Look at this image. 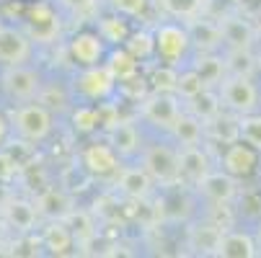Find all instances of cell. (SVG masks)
<instances>
[{
  "label": "cell",
  "instance_id": "cell-29",
  "mask_svg": "<svg viewBox=\"0 0 261 258\" xmlns=\"http://www.w3.org/2000/svg\"><path fill=\"white\" fill-rule=\"evenodd\" d=\"M204 88H210V85L204 83V78L199 75V72H197L194 67H189V70L178 72V83H176V96H178V98L189 101V98L199 96Z\"/></svg>",
  "mask_w": 261,
  "mask_h": 258
},
{
  "label": "cell",
  "instance_id": "cell-19",
  "mask_svg": "<svg viewBox=\"0 0 261 258\" xmlns=\"http://www.w3.org/2000/svg\"><path fill=\"white\" fill-rule=\"evenodd\" d=\"M204 132H207V127L199 117H194L192 111H181L168 134L176 139L178 147H189V145H199Z\"/></svg>",
  "mask_w": 261,
  "mask_h": 258
},
{
  "label": "cell",
  "instance_id": "cell-9",
  "mask_svg": "<svg viewBox=\"0 0 261 258\" xmlns=\"http://www.w3.org/2000/svg\"><path fill=\"white\" fill-rule=\"evenodd\" d=\"M192 34L186 26L178 23H161L155 28V52L166 60V62H176L181 60L192 47Z\"/></svg>",
  "mask_w": 261,
  "mask_h": 258
},
{
  "label": "cell",
  "instance_id": "cell-18",
  "mask_svg": "<svg viewBox=\"0 0 261 258\" xmlns=\"http://www.w3.org/2000/svg\"><path fill=\"white\" fill-rule=\"evenodd\" d=\"M75 240V233L70 230L65 219H52L42 233V248H47L49 255H70Z\"/></svg>",
  "mask_w": 261,
  "mask_h": 258
},
{
  "label": "cell",
  "instance_id": "cell-6",
  "mask_svg": "<svg viewBox=\"0 0 261 258\" xmlns=\"http://www.w3.org/2000/svg\"><path fill=\"white\" fill-rule=\"evenodd\" d=\"M220 96H222V103H225L230 111L238 114V117L256 111V106H258V91H256V85L251 83L248 75L222 78V83H220Z\"/></svg>",
  "mask_w": 261,
  "mask_h": 258
},
{
  "label": "cell",
  "instance_id": "cell-27",
  "mask_svg": "<svg viewBox=\"0 0 261 258\" xmlns=\"http://www.w3.org/2000/svg\"><path fill=\"white\" fill-rule=\"evenodd\" d=\"M98 34L103 36L106 44L119 47V44H124V42L129 39V26H127V21L122 18V13H117V16H103V18H98Z\"/></svg>",
  "mask_w": 261,
  "mask_h": 258
},
{
  "label": "cell",
  "instance_id": "cell-35",
  "mask_svg": "<svg viewBox=\"0 0 261 258\" xmlns=\"http://www.w3.org/2000/svg\"><path fill=\"white\" fill-rule=\"evenodd\" d=\"M225 65H228L230 75H248V78H251V72H253V67H256V62H253V57H251L248 49H233V52L228 54Z\"/></svg>",
  "mask_w": 261,
  "mask_h": 258
},
{
  "label": "cell",
  "instance_id": "cell-41",
  "mask_svg": "<svg viewBox=\"0 0 261 258\" xmlns=\"http://www.w3.org/2000/svg\"><path fill=\"white\" fill-rule=\"evenodd\" d=\"M119 91H122L124 96L135 98V101H142V98H145V80L135 75V78H129V80H122V83H119Z\"/></svg>",
  "mask_w": 261,
  "mask_h": 258
},
{
  "label": "cell",
  "instance_id": "cell-43",
  "mask_svg": "<svg viewBox=\"0 0 261 258\" xmlns=\"http://www.w3.org/2000/svg\"><path fill=\"white\" fill-rule=\"evenodd\" d=\"M11 230H13V227L6 222V217L0 214V248L8 245V240H11Z\"/></svg>",
  "mask_w": 261,
  "mask_h": 258
},
{
  "label": "cell",
  "instance_id": "cell-34",
  "mask_svg": "<svg viewBox=\"0 0 261 258\" xmlns=\"http://www.w3.org/2000/svg\"><path fill=\"white\" fill-rule=\"evenodd\" d=\"M241 139L253 145L261 153V114H243L241 117Z\"/></svg>",
  "mask_w": 261,
  "mask_h": 258
},
{
  "label": "cell",
  "instance_id": "cell-11",
  "mask_svg": "<svg viewBox=\"0 0 261 258\" xmlns=\"http://www.w3.org/2000/svg\"><path fill=\"white\" fill-rule=\"evenodd\" d=\"M67 52H70L72 62H78L81 67H91V65H98V62L103 60V54H106V42H103L101 34L78 31V34L70 39Z\"/></svg>",
  "mask_w": 261,
  "mask_h": 258
},
{
  "label": "cell",
  "instance_id": "cell-24",
  "mask_svg": "<svg viewBox=\"0 0 261 258\" xmlns=\"http://www.w3.org/2000/svg\"><path fill=\"white\" fill-rule=\"evenodd\" d=\"M106 65L111 67V72L117 75V80H129L137 75V70H140V60L127 49V47H117V49H111L106 54Z\"/></svg>",
  "mask_w": 261,
  "mask_h": 258
},
{
  "label": "cell",
  "instance_id": "cell-14",
  "mask_svg": "<svg viewBox=\"0 0 261 258\" xmlns=\"http://www.w3.org/2000/svg\"><path fill=\"white\" fill-rule=\"evenodd\" d=\"M197 191L210 202V204H230L236 196V178L225 170H210L199 183H197Z\"/></svg>",
  "mask_w": 261,
  "mask_h": 258
},
{
  "label": "cell",
  "instance_id": "cell-44",
  "mask_svg": "<svg viewBox=\"0 0 261 258\" xmlns=\"http://www.w3.org/2000/svg\"><path fill=\"white\" fill-rule=\"evenodd\" d=\"M0 18H3V16H0Z\"/></svg>",
  "mask_w": 261,
  "mask_h": 258
},
{
  "label": "cell",
  "instance_id": "cell-16",
  "mask_svg": "<svg viewBox=\"0 0 261 258\" xmlns=\"http://www.w3.org/2000/svg\"><path fill=\"white\" fill-rule=\"evenodd\" d=\"M153 183H155V181L150 178V173H147L142 165L122 168L119 176H117V186H119V191H122L124 196L135 199V202H142V199L150 196Z\"/></svg>",
  "mask_w": 261,
  "mask_h": 258
},
{
  "label": "cell",
  "instance_id": "cell-1",
  "mask_svg": "<svg viewBox=\"0 0 261 258\" xmlns=\"http://www.w3.org/2000/svg\"><path fill=\"white\" fill-rule=\"evenodd\" d=\"M8 117H11L13 134H16L21 142H29V145L44 142V139L52 134V127H55V119H52L49 106H44L42 101H36V103L26 101L23 106L16 108V111H11Z\"/></svg>",
  "mask_w": 261,
  "mask_h": 258
},
{
  "label": "cell",
  "instance_id": "cell-42",
  "mask_svg": "<svg viewBox=\"0 0 261 258\" xmlns=\"http://www.w3.org/2000/svg\"><path fill=\"white\" fill-rule=\"evenodd\" d=\"M11 132H13V127H11V117L0 114V147H6V142H8Z\"/></svg>",
  "mask_w": 261,
  "mask_h": 258
},
{
  "label": "cell",
  "instance_id": "cell-26",
  "mask_svg": "<svg viewBox=\"0 0 261 258\" xmlns=\"http://www.w3.org/2000/svg\"><path fill=\"white\" fill-rule=\"evenodd\" d=\"M186 103H189V111H192L194 117H199L202 122H210V119H215V117L220 114V108H222V96H217L215 91L204 88L199 96L189 98Z\"/></svg>",
  "mask_w": 261,
  "mask_h": 258
},
{
  "label": "cell",
  "instance_id": "cell-17",
  "mask_svg": "<svg viewBox=\"0 0 261 258\" xmlns=\"http://www.w3.org/2000/svg\"><path fill=\"white\" fill-rule=\"evenodd\" d=\"M220 240H222V227L217 222H197L189 227L186 245L197 255H217Z\"/></svg>",
  "mask_w": 261,
  "mask_h": 258
},
{
  "label": "cell",
  "instance_id": "cell-20",
  "mask_svg": "<svg viewBox=\"0 0 261 258\" xmlns=\"http://www.w3.org/2000/svg\"><path fill=\"white\" fill-rule=\"evenodd\" d=\"M36 209H39L42 217H47L52 222V219H67L75 207H72V199L62 189H47L39 199H36Z\"/></svg>",
  "mask_w": 261,
  "mask_h": 258
},
{
  "label": "cell",
  "instance_id": "cell-25",
  "mask_svg": "<svg viewBox=\"0 0 261 258\" xmlns=\"http://www.w3.org/2000/svg\"><path fill=\"white\" fill-rule=\"evenodd\" d=\"M192 34V42L202 49V52H212L222 44V28L220 23H212V21H194L186 26Z\"/></svg>",
  "mask_w": 261,
  "mask_h": 258
},
{
  "label": "cell",
  "instance_id": "cell-38",
  "mask_svg": "<svg viewBox=\"0 0 261 258\" xmlns=\"http://www.w3.org/2000/svg\"><path fill=\"white\" fill-rule=\"evenodd\" d=\"M21 168V160H16V155H11L6 147H0V183H13Z\"/></svg>",
  "mask_w": 261,
  "mask_h": 258
},
{
  "label": "cell",
  "instance_id": "cell-21",
  "mask_svg": "<svg viewBox=\"0 0 261 258\" xmlns=\"http://www.w3.org/2000/svg\"><path fill=\"white\" fill-rule=\"evenodd\" d=\"M220 258H253L256 255V240L248 233H222V240L217 245Z\"/></svg>",
  "mask_w": 261,
  "mask_h": 258
},
{
  "label": "cell",
  "instance_id": "cell-40",
  "mask_svg": "<svg viewBox=\"0 0 261 258\" xmlns=\"http://www.w3.org/2000/svg\"><path fill=\"white\" fill-rule=\"evenodd\" d=\"M57 3L72 16H91L96 11V0H57Z\"/></svg>",
  "mask_w": 261,
  "mask_h": 258
},
{
  "label": "cell",
  "instance_id": "cell-3",
  "mask_svg": "<svg viewBox=\"0 0 261 258\" xmlns=\"http://www.w3.org/2000/svg\"><path fill=\"white\" fill-rule=\"evenodd\" d=\"M23 28L36 44H52L62 31V23L47 0H34L23 11Z\"/></svg>",
  "mask_w": 261,
  "mask_h": 258
},
{
  "label": "cell",
  "instance_id": "cell-23",
  "mask_svg": "<svg viewBox=\"0 0 261 258\" xmlns=\"http://www.w3.org/2000/svg\"><path fill=\"white\" fill-rule=\"evenodd\" d=\"M222 28V42L230 44L233 49H251L253 42V28L243 18H225L220 23Z\"/></svg>",
  "mask_w": 261,
  "mask_h": 258
},
{
  "label": "cell",
  "instance_id": "cell-2",
  "mask_svg": "<svg viewBox=\"0 0 261 258\" xmlns=\"http://www.w3.org/2000/svg\"><path fill=\"white\" fill-rule=\"evenodd\" d=\"M142 168L161 186H176V183H181L178 150H173L171 145H163V142L147 145L142 150Z\"/></svg>",
  "mask_w": 261,
  "mask_h": 258
},
{
  "label": "cell",
  "instance_id": "cell-15",
  "mask_svg": "<svg viewBox=\"0 0 261 258\" xmlns=\"http://www.w3.org/2000/svg\"><path fill=\"white\" fill-rule=\"evenodd\" d=\"M178 165H181V181L189 183V186H197V183L212 170L210 155L202 150L199 145L178 147Z\"/></svg>",
  "mask_w": 261,
  "mask_h": 258
},
{
  "label": "cell",
  "instance_id": "cell-30",
  "mask_svg": "<svg viewBox=\"0 0 261 258\" xmlns=\"http://www.w3.org/2000/svg\"><path fill=\"white\" fill-rule=\"evenodd\" d=\"M194 70L204 78L207 85H220L222 83V75H225V70H228V65L222 62V60H217V57H212V54H202L194 62Z\"/></svg>",
  "mask_w": 261,
  "mask_h": 258
},
{
  "label": "cell",
  "instance_id": "cell-4",
  "mask_svg": "<svg viewBox=\"0 0 261 258\" xmlns=\"http://www.w3.org/2000/svg\"><path fill=\"white\" fill-rule=\"evenodd\" d=\"M0 88H3V93L11 101L26 103V101L39 98L44 83H42L39 70L26 67V65H11V67L3 70V75H0Z\"/></svg>",
  "mask_w": 261,
  "mask_h": 258
},
{
  "label": "cell",
  "instance_id": "cell-37",
  "mask_svg": "<svg viewBox=\"0 0 261 258\" xmlns=\"http://www.w3.org/2000/svg\"><path fill=\"white\" fill-rule=\"evenodd\" d=\"M199 3L202 0H161L163 11H168L176 18H192L199 11Z\"/></svg>",
  "mask_w": 261,
  "mask_h": 258
},
{
  "label": "cell",
  "instance_id": "cell-22",
  "mask_svg": "<svg viewBox=\"0 0 261 258\" xmlns=\"http://www.w3.org/2000/svg\"><path fill=\"white\" fill-rule=\"evenodd\" d=\"M109 145L122 155V158H129L140 150V132L135 124L129 122H117L114 127L109 129Z\"/></svg>",
  "mask_w": 261,
  "mask_h": 258
},
{
  "label": "cell",
  "instance_id": "cell-10",
  "mask_svg": "<svg viewBox=\"0 0 261 258\" xmlns=\"http://www.w3.org/2000/svg\"><path fill=\"white\" fill-rule=\"evenodd\" d=\"M0 214L6 217V222L21 233V235H29L34 227H36V219H39V209H36V202H29V199H21V196H8L0 202Z\"/></svg>",
  "mask_w": 261,
  "mask_h": 258
},
{
  "label": "cell",
  "instance_id": "cell-8",
  "mask_svg": "<svg viewBox=\"0 0 261 258\" xmlns=\"http://www.w3.org/2000/svg\"><path fill=\"white\" fill-rule=\"evenodd\" d=\"M34 52V39L26 34V28L3 26L0 23V65H26Z\"/></svg>",
  "mask_w": 261,
  "mask_h": 258
},
{
  "label": "cell",
  "instance_id": "cell-13",
  "mask_svg": "<svg viewBox=\"0 0 261 258\" xmlns=\"http://www.w3.org/2000/svg\"><path fill=\"white\" fill-rule=\"evenodd\" d=\"M258 165V150L248 142H233L228 145L225 155H222V170L230 173L233 178H248Z\"/></svg>",
  "mask_w": 261,
  "mask_h": 258
},
{
  "label": "cell",
  "instance_id": "cell-7",
  "mask_svg": "<svg viewBox=\"0 0 261 258\" xmlns=\"http://www.w3.org/2000/svg\"><path fill=\"white\" fill-rule=\"evenodd\" d=\"M181 114V106L176 101V93H163V91H153L150 96H145L140 103V117L163 132H171L173 122Z\"/></svg>",
  "mask_w": 261,
  "mask_h": 258
},
{
  "label": "cell",
  "instance_id": "cell-32",
  "mask_svg": "<svg viewBox=\"0 0 261 258\" xmlns=\"http://www.w3.org/2000/svg\"><path fill=\"white\" fill-rule=\"evenodd\" d=\"M65 222L70 225V230H72V233H75L78 243H86V240H91V238H93V219H91V214H88V212H83V209H72V212H70V217L65 219Z\"/></svg>",
  "mask_w": 261,
  "mask_h": 258
},
{
  "label": "cell",
  "instance_id": "cell-12",
  "mask_svg": "<svg viewBox=\"0 0 261 258\" xmlns=\"http://www.w3.org/2000/svg\"><path fill=\"white\" fill-rule=\"evenodd\" d=\"M119 153L114 150L111 145H88L83 150V165L91 176L96 178H111V176H119L122 165H119Z\"/></svg>",
  "mask_w": 261,
  "mask_h": 258
},
{
  "label": "cell",
  "instance_id": "cell-31",
  "mask_svg": "<svg viewBox=\"0 0 261 258\" xmlns=\"http://www.w3.org/2000/svg\"><path fill=\"white\" fill-rule=\"evenodd\" d=\"M124 47H127L137 60H147V57L155 52V34H147V31L129 34V39L124 42Z\"/></svg>",
  "mask_w": 261,
  "mask_h": 258
},
{
  "label": "cell",
  "instance_id": "cell-33",
  "mask_svg": "<svg viewBox=\"0 0 261 258\" xmlns=\"http://www.w3.org/2000/svg\"><path fill=\"white\" fill-rule=\"evenodd\" d=\"M98 124H101V114H98L96 106H81V108L72 111V127H75V132H81V134L93 132Z\"/></svg>",
  "mask_w": 261,
  "mask_h": 258
},
{
  "label": "cell",
  "instance_id": "cell-5",
  "mask_svg": "<svg viewBox=\"0 0 261 258\" xmlns=\"http://www.w3.org/2000/svg\"><path fill=\"white\" fill-rule=\"evenodd\" d=\"M72 88H75V93H81L88 101H106L119 88V80H117L114 72H111V67L103 62V65L83 67L78 75L72 78Z\"/></svg>",
  "mask_w": 261,
  "mask_h": 258
},
{
  "label": "cell",
  "instance_id": "cell-36",
  "mask_svg": "<svg viewBox=\"0 0 261 258\" xmlns=\"http://www.w3.org/2000/svg\"><path fill=\"white\" fill-rule=\"evenodd\" d=\"M176 83H178V70H173L171 62L163 67H155L153 78H150L153 91H163V93H176Z\"/></svg>",
  "mask_w": 261,
  "mask_h": 258
},
{
  "label": "cell",
  "instance_id": "cell-28",
  "mask_svg": "<svg viewBox=\"0 0 261 258\" xmlns=\"http://www.w3.org/2000/svg\"><path fill=\"white\" fill-rule=\"evenodd\" d=\"M207 132L217 139V142H225V145H233L241 139V119H233V117H222L217 114L215 119H210L207 124Z\"/></svg>",
  "mask_w": 261,
  "mask_h": 258
},
{
  "label": "cell",
  "instance_id": "cell-39",
  "mask_svg": "<svg viewBox=\"0 0 261 258\" xmlns=\"http://www.w3.org/2000/svg\"><path fill=\"white\" fill-rule=\"evenodd\" d=\"M111 6H114V11H117V13L135 18V16H142V13L147 11L150 0H111Z\"/></svg>",
  "mask_w": 261,
  "mask_h": 258
}]
</instances>
